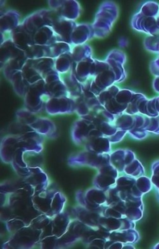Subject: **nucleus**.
Returning <instances> with one entry per match:
<instances>
[{"label": "nucleus", "instance_id": "obj_1", "mask_svg": "<svg viewBox=\"0 0 159 249\" xmlns=\"http://www.w3.org/2000/svg\"></svg>", "mask_w": 159, "mask_h": 249}]
</instances>
